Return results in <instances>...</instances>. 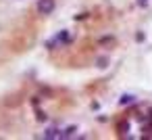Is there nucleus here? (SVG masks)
Returning a JSON list of instances; mask_svg holds the SVG:
<instances>
[{
	"label": "nucleus",
	"instance_id": "nucleus-1",
	"mask_svg": "<svg viewBox=\"0 0 152 140\" xmlns=\"http://www.w3.org/2000/svg\"><path fill=\"white\" fill-rule=\"evenodd\" d=\"M38 11H40V15H50L54 11V0H40Z\"/></svg>",
	"mask_w": 152,
	"mask_h": 140
},
{
	"label": "nucleus",
	"instance_id": "nucleus-2",
	"mask_svg": "<svg viewBox=\"0 0 152 140\" xmlns=\"http://www.w3.org/2000/svg\"><path fill=\"white\" fill-rule=\"evenodd\" d=\"M121 103H123V105H127V103H134V96H129V94H125V96L121 98Z\"/></svg>",
	"mask_w": 152,
	"mask_h": 140
},
{
	"label": "nucleus",
	"instance_id": "nucleus-3",
	"mask_svg": "<svg viewBox=\"0 0 152 140\" xmlns=\"http://www.w3.org/2000/svg\"><path fill=\"white\" fill-rule=\"evenodd\" d=\"M138 2H140V6H146V4H148V0H138Z\"/></svg>",
	"mask_w": 152,
	"mask_h": 140
}]
</instances>
